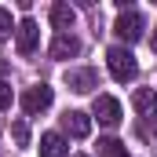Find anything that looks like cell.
<instances>
[{"mask_svg": "<svg viewBox=\"0 0 157 157\" xmlns=\"http://www.w3.org/2000/svg\"><path fill=\"white\" fill-rule=\"evenodd\" d=\"M106 66H110L113 80H121V84H128V80L139 77V62H135V55L128 48H110L106 51Z\"/></svg>", "mask_w": 157, "mask_h": 157, "instance_id": "obj_1", "label": "cell"}, {"mask_svg": "<svg viewBox=\"0 0 157 157\" xmlns=\"http://www.w3.org/2000/svg\"><path fill=\"white\" fill-rule=\"evenodd\" d=\"M143 29H146V22H143L139 7H124L117 15V22H113V33H117L124 44H135V40L143 37Z\"/></svg>", "mask_w": 157, "mask_h": 157, "instance_id": "obj_2", "label": "cell"}, {"mask_svg": "<svg viewBox=\"0 0 157 157\" xmlns=\"http://www.w3.org/2000/svg\"><path fill=\"white\" fill-rule=\"evenodd\" d=\"M51 99H55V91H51L48 84H33V88L22 91V110H26L29 117H37V113H44V110L51 106Z\"/></svg>", "mask_w": 157, "mask_h": 157, "instance_id": "obj_3", "label": "cell"}, {"mask_svg": "<svg viewBox=\"0 0 157 157\" xmlns=\"http://www.w3.org/2000/svg\"><path fill=\"white\" fill-rule=\"evenodd\" d=\"M37 44H40V26L33 18H22L18 29H15V48H18V55H33Z\"/></svg>", "mask_w": 157, "mask_h": 157, "instance_id": "obj_4", "label": "cell"}, {"mask_svg": "<svg viewBox=\"0 0 157 157\" xmlns=\"http://www.w3.org/2000/svg\"><path fill=\"white\" fill-rule=\"evenodd\" d=\"M91 113L99 117V124H106V128H117L121 124V102L113 95H95V102H91Z\"/></svg>", "mask_w": 157, "mask_h": 157, "instance_id": "obj_5", "label": "cell"}, {"mask_svg": "<svg viewBox=\"0 0 157 157\" xmlns=\"http://www.w3.org/2000/svg\"><path fill=\"white\" fill-rule=\"evenodd\" d=\"M132 106H135V113L146 121V124H157V91L154 88H135Z\"/></svg>", "mask_w": 157, "mask_h": 157, "instance_id": "obj_6", "label": "cell"}, {"mask_svg": "<svg viewBox=\"0 0 157 157\" xmlns=\"http://www.w3.org/2000/svg\"><path fill=\"white\" fill-rule=\"evenodd\" d=\"M66 84H70V91H77V95H88V91H95V88H99V73H95L91 66L66 70Z\"/></svg>", "mask_w": 157, "mask_h": 157, "instance_id": "obj_7", "label": "cell"}, {"mask_svg": "<svg viewBox=\"0 0 157 157\" xmlns=\"http://www.w3.org/2000/svg\"><path fill=\"white\" fill-rule=\"evenodd\" d=\"M62 132L73 135V139H88L91 135V117L80 113V110H66L62 113Z\"/></svg>", "mask_w": 157, "mask_h": 157, "instance_id": "obj_8", "label": "cell"}, {"mask_svg": "<svg viewBox=\"0 0 157 157\" xmlns=\"http://www.w3.org/2000/svg\"><path fill=\"white\" fill-rule=\"evenodd\" d=\"M48 55H51V59H73V55H80V40L73 37V33H55Z\"/></svg>", "mask_w": 157, "mask_h": 157, "instance_id": "obj_9", "label": "cell"}, {"mask_svg": "<svg viewBox=\"0 0 157 157\" xmlns=\"http://www.w3.org/2000/svg\"><path fill=\"white\" fill-rule=\"evenodd\" d=\"M73 22H77V11H73L70 4H62V0H59V4H51V26H55L59 33H70V29H73Z\"/></svg>", "mask_w": 157, "mask_h": 157, "instance_id": "obj_10", "label": "cell"}, {"mask_svg": "<svg viewBox=\"0 0 157 157\" xmlns=\"http://www.w3.org/2000/svg\"><path fill=\"white\" fill-rule=\"evenodd\" d=\"M40 157H70V146L59 132H48L40 135Z\"/></svg>", "mask_w": 157, "mask_h": 157, "instance_id": "obj_11", "label": "cell"}, {"mask_svg": "<svg viewBox=\"0 0 157 157\" xmlns=\"http://www.w3.org/2000/svg\"><path fill=\"white\" fill-rule=\"evenodd\" d=\"M99 157H128V146L121 139H99Z\"/></svg>", "mask_w": 157, "mask_h": 157, "instance_id": "obj_12", "label": "cell"}, {"mask_svg": "<svg viewBox=\"0 0 157 157\" xmlns=\"http://www.w3.org/2000/svg\"><path fill=\"white\" fill-rule=\"evenodd\" d=\"M11 135H15L18 146H26V143H29V124H26V121H15V124H11Z\"/></svg>", "mask_w": 157, "mask_h": 157, "instance_id": "obj_13", "label": "cell"}, {"mask_svg": "<svg viewBox=\"0 0 157 157\" xmlns=\"http://www.w3.org/2000/svg\"><path fill=\"white\" fill-rule=\"evenodd\" d=\"M11 29H15V26H11V11H4V7H0V44L11 37Z\"/></svg>", "mask_w": 157, "mask_h": 157, "instance_id": "obj_14", "label": "cell"}, {"mask_svg": "<svg viewBox=\"0 0 157 157\" xmlns=\"http://www.w3.org/2000/svg\"><path fill=\"white\" fill-rule=\"evenodd\" d=\"M7 106H11V84L0 80V110H7Z\"/></svg>", "mask_w": 157, "mask_h": 157, "instance_id": "obj_15", "label": "cell"}, {"mask_svg": "<svg viewBox=\"0 0 157 157\" xmlns=\"http://www.w3.org/2000/svg\"><path fill=\"white\" fill-rule=\"evenodd\" d=\"M150 48H154V55H157V29H154V37H150Z\"/></svg>", "mask_w": 157, "mask_h": 157, "instance_id": "obj_16", "label": "cell"}]
</instances>
